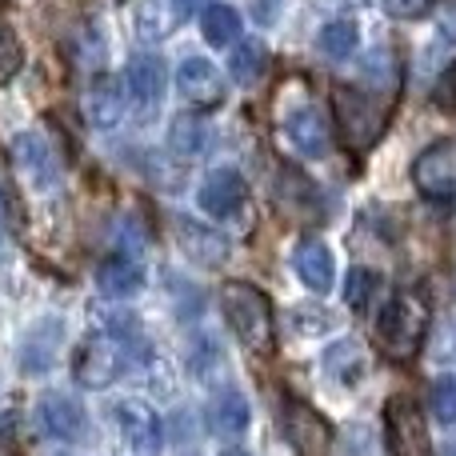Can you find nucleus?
<instances>
[{
	"label": "nucleus",
	"mask_w": 456,
	"mask_h": 456,
	"mask_svg": "<svg viewBox=\"0 0 456 456\" xmlns=\"http://www.w3.org/2000/svg\"><path fill=\"white\" fill-rule=\"evenodd\" d=\"M428 332V305L420 292H396L377 321V345L393 361H412Z\"/></svg>",
	"instance_id": "nucleus-2"
},
{
	"label": "nucleus",
	"mask_w": 456,
	"mask_h": 456,
	"mask_svg": "<svg viewBox=\"0 0 456 456\" xmlns=\"http://www.w3.org/2000/svg\"><path fill=\"white\" fill-rule=\"evenodd\" d=\"M176 88L197 109H213V104L224 101V80L216 72V64H208L205 56H192V61H184L176 69Z\"/></svg>",
	"instance_id": "nucleus-14"
},
{
	"label": "nucleus",
	"mask_w": 456,
	"mask_h": 456,
	"mask_svg": "<svg viewBox=\"0 0 456 456\" xmlns=\"http://www.w3.org/2000/svg\"><path fill=\"white\" fill-rule=\"evenodd\" d=\"M125 96L133 104V117L141 125H152L160 117V101H165V69L157 56L136 53L125 69Z\"/></svg>",
	"instance_id": "nucleus-5"
},
{
	"label": "nucleus",
	"mask_w": 456,
	"mask_h": 456,
	"mask_svg": "<svg viewBox=\"0 0 456 456\" xmlns=\"http://www.w3.org/2000/svg\"><path fill=\"white\" fill-rule=\"evenodd\" d=\"M85 425H88L85 409L77 401H69V396L53 393L37 401V428L48 441H77V436H85Z\"/></svg>",
	"instance_id": "nucleus-13"
},
{
	"label": "nucleus",
	"mask_w": 456,
	"mask_h": 456,
	"mask_svg": "<svg viewBox=\"0 0 456 456\" xmlns=\"http://www.w3.org/2000/svg\"><path fill=\"white\" fill-rule=\"evenodd\" d=\"M221 305H224V321L236 332L248 353H268L273 348V305L268 297L248 281H228L221 289Z\"/></svg>",
	"instance_id": "nucleus-1"
},
{
	"label": "nucleus",
	"mask_w": 456,
	"mask_h": 456,
	"mask_svg": "<svg viewBox=\"0 0 456 456\" xmlns=\"http://www.w3.org/2000/svg\"><path fill=\"white\" fill-rule=\"evenodd\" d=\"M265 64H268V53L260 40H240V45L228 53V72H232V80H240V85H256Z\"/></svg>",
	"instance_id": "nucleus-24"
},
{
	"label": "nucleus",
	"mask_w": 456,
	"mask_h": 456,
	"mask_svg": "<svg viewBox=\"0 0 456 456\" xmlns=\"http://www.w3.org/2000/svg\"><path fill=\"white\" fill-rule=\"evenodd\" d=\"M256 16L265 24H273L276 20V0H256Z\"/></svg>",
	"instance_id": "nucleus-34"
},
{
	"label": "nucleus",
	"mask_w": 456,
	"mask_h": 456,
	"mask_svg": "<svg viewBox=\"0 0 456 456\" xmlns=\"http://www.w3.org/2000/svg\"><path fill=\"white\" fill-rule=\"evenodd\" d=\"M8 224V197H4V189H0V228Z\"/></svg>",
	"instance_id": "nucleus-35"
},
{
	"label": "nucleus",
	"mask_w": 456,
	"mask_h": 456,
	"mask_svg": "<svg viewBox=\"0 0 456 456\" xmlns=\"http://www.w3.org/2000/svg\"><path fill=\"white\" fill-rule=\"evenodd\" d=\"M412 184L420 189V197L436 205H449L456 197V149L449 141H436L412 160Z\"/></svg>",
	"instance_id": "nucleus-6"
},
{
	"label": "nucleus",
	"mask_w": 456,
	"mask_h": 456,
	"mask_svg": "<svg viewBox=\"0 0 456 456\" xmlns=\"http://www.w3.org/2000/svg\"><path fill=\"white\" fill-rule=\"evenodd\" d=\"M128 369V353L117 337H88L72 356V377L85 388H109Z\"/></svg>",
	"instance_id": "nucleus-4"
},
{
	"label": "nucleus",
	"mask_w": 456,
	"mask_h": 456,
	"mask_svg": "<svg viewBox=\"0 0 456 456\" xmlns=\"http://www.w3.org/2000/svg\"><path fill=\"white\" fill-rule=\"evenodd\" d=\"M441 37L449 40V45H456V4H449V12L441 16Z\"/></svg>",
	"instance_id": "nucleus-33"
},
{
	"label": "nucleus",
	"mask_w": 456,
	"mask_h": 456,
	"mask_svg": "<svg viewBox=\"0 0 456 456\" xmlns=\"http://www.w3.org/2000/svg\"><path fill=\"white\" fill-rule=\"evenodd\" d=\"M324 364H329V377L332 380L356 385V380L369 372V353H364L356 340H337V345L329 348V356H324Z\"/></svg>",
	"instance_id": "nucleus-22"
},
{
	"label": "nucleus",
	"mask_w": 456,
	"mask_h": 456,
	"mask_svg": "<svg viewBox=\"0 0 456 456\" xmlns=\"http://www.w3.org/2000/svg\"><path fill=\"white\" fill-rule=\"evenodd\" d=\"M433 101L441 104L444 112H456V64L449 72H444L441 80H436V88H433Z\"/></svg>",
	"instance_id": "nucleus-32"
},
{
	"label": "nucleus",
	"mask_w": 456,
	"mask_h": 456,
	"mask_svg": "<svg viewBox=\"0 0 456 456\" xmlns=\"http://www.w3.org/2000/svg\"><path fill=\"white\" fill-rule=\"evenodd\" d=\"M441 456H456V441H449V444H444V449H441Z\"/></svg>",
	"instance_id": "nucleus-37"
},
{
	"label": "nucleus",
	"mask_w": 456,
	"mask_h": 456,
	"mask_svg": "<svg viewBox=\"0 0 456 456\" xmlns=\"http://www.w3.org/2000/svg\"><path fill=\"white\" fill-rule=\"evenodd\" d=\"M173 228H176V240H181V248L189 252L197 265H221V260L228 256V240H224L221 232H213V228L189 221V216H176Z\"/></svg>",
	"instance_id": "nucleus-17"
},
{
	"label": "nucleus",
	"mask_w": 456,
	"mask_h": 456,
	"mask_svg": "<svg viewBox=\"0 0 456 456\" xmlns=\"http://www.w3.org/2000/svg\"><path fill=\"white\" fill-rule=\"evenodd\" d=\"M20 64H24V48H20V40H16V32L0 28V85L12 80L16 72H20Z\"/></svg>",
	"instance_id": "nucleus-30"
},
{
	"label": "nucleus",
	"mask_w": 456,
	"mask_h": 456,
	"mask_svg": "<svg viewBox=\"0 0 456 456\" xmlns=\"http://www.w3.org/2000/svg\"><path fill=\"white\" fill-rule=\"evenodd\" d=\"M284 136H289L292 149L308 160L329 157V149H332V128H329V120H324V112H316L313 104H300L297 112H289Z\"/></svg>",
	"instance_id": "nucleus-11"
},
{
	"label": "nucleus",
	"mask_w": 456,
	"mask_h": 456,
	"mask_svg": "<svg viewBox=\"0 0 456 456\" xmlns=\"http://www.w3.org/2000/svg\"><path fill=\"white\" fill-rule=\"evenodd\" d=\"M377 289H380V276L372 273V268H353L348 273V281H345V300H348V308H369V300L377 297Z\"/></svg>",
	"instance_id": "nucleus-28"
},
{
	"label": "nucleus",
	"mask_w": 456,
	"mask_h": 456,
	"mask_svg": "<svg viewBox=\"0 0 456 456\" xmlns=\"http://www.w3.org/2000/svg\"><path fill=\"white\" fill-rule=\"evenodd\" d=\"M244 197H248V184H244V176L236 173V168H216V173H208L197 192L200 208H205L208 216H232L236 208L244 205Z\"/></svg>",
	"instance_id": "nucleus-16"
},
{
	"label": "nucleus",
	"mask_w": 456,
	"mask_h": 456,
	"mask_svg": "<svg viewBox=\"0 0 456 456\" xmlns=\"http://www.w3.org/2000/svg\"><path fill=\"white\" fill-rule=\"evenodd\" d=\"M200 37L213 48L236 45V40H240V12L228 4H208L205 12H200Z\"/></svg>",
	"instance_id": "nucleus-23"
},
{
	"label": "nucleus",
	"mask_w": 456,
	"mask_h": 456,
	"mask_svg": "<svg viewBox=\"0 0 456 456\" xmlns=\"http://www.w3.org/2000/svg\"><path fill=\"white\" fill-rule=\"evenodd\" d=\"M96 284H101L104 297H136L144 289V268L141 260L125 256V252H112L101 265V273H96Z\"/></svg>",
	"instance_id": "nucleus-20"
},
{
	"label": "nucleus",
	"mask_w": 456,
	"mask_h": 456,
	"mask_svg": "<svg viewBox=\"0 0 456 456\" xmlns=\"http://www.w3.org/2000/svg\"><path fill=\"white\" fill-rule=\"evenodd\" d=\"M428 404H433V417L441 425H456V377H441L433 380V393H428Z\"/></svg>",
	"instance_id": "nucleus-29"
},
{
	"label": "nucleus",
	"mask_w": 456,
	"mask_h": 456,
	"mask_svg": "<svg viewBox=\"0 0 456 456\" xmlns=\"http://www.w3.org/2000/svg\"><path fill=\"white\" fill-rule=\"evenodd\" d=\"M292 268L305 281V289H313V292L332 289V256L321 240H300L297 252H292Z\"/></svg>",
	"instance_id": "nucleus-21"
},
{
	"label": "nucleus",
	"mask_w": 456,
	"mask_h": 456,
	"mask_svg": "<svg viewBox=\"0 0 456 456\" xmlns=\"http://www.w3.org/2000/svg\"><path fill=\"white\" fill-rule=\"evenodd\" d=\"M12 165H16V173L28 184H37V189H53V184L61 181V157H56L53 144L37 133H20L12 141Z\"/></svg>",
	"instance_id": "nucleus-9"
},
{
	"label": "nucleus",
	"mask_w": 456,
	"mask_h": 456,
	"mask_svg": "<svg viewBox=\"0 0 456 456\" xmlns=\"http://www.w3.org/2000/svg\"><path fill=\"white\" fill-rule=\"evenodd\" d=\"M168 141H173V152H184V157H197V152L208 149V128L200 117H181L173 125V133H168Z\"/></svg>",
	"instance_id": "nucleus-27"
},
{
	"label": "nucleus",
	"mask_w": 456,
	"mask_h": 456,
	"mask_svg": "<svg viewBox=\"0 0 456 456\" xmlns=\"http://www.w3.org/2000/svg\"><path fill=\"white\" fill-rule=\"evenodd\" d=\"M117 428L125 433V441L141 456H157L160 444H165L157 409H149L144 401H120L117 404Z\"/></svg>",
	"instance_id": "nucleus-12"
},
{
	"label": "nucleus",
	"mask_w": 456,
	"mask_h": 456,
	"mask_svg": "<svg viewBox=\"0 0 456 456\" xmlns=\"http://www.w3.org/2000/svg\"><path fill=\"white\" fill-rule=\"evenodd\" d=\"M56 348H61V324H48L40 321L37 329L28 332V337L20 340V369L28 372V377H40V372H48V364L56 361Z\"/></svg>",
	"instance_id": "nucleus-19"
},
{
	"label": "nucleus",
	"mask_w": 456,
	"mask_h": 456,
	"mask_svg": "<svg viewBox=\"0 0 456 456\" xmlns=\"http://www.w3.org/2000/svg\"><path fill=\"white\" fill-rule=\"evenodd\" d=\"M452 4H456V0H452Z\"/></svg>",
	"instance_id": "nucleus-40"
},
{
	"label": "nucleus",
	"mask_w": 456,
	"mask_h": 456,
	"mask_svg": "<svg viewBox=\"0 0 456 456\" xmlns=\"http://www.w3.org/2000/svg\"><path fill=\"white\" fill-rule=\"evenodd\" d=\"M284 436L300 456H329L332 449V425L305 401L284 404Z\"/></svg>",
	"instance_id": "nucleus-7"
},
{
	"label": "nucleus",
	"mask_w": 456,
	"mask_h": 456,
	"mask_svg": "<svg viewBox=\"0 0 456 456\" xmlns=\"http://www.w3.org/2000/svg\"><path fill=\"white\" fill-rule=\"evenodd\" d=\"M224 456H248V452H224Z\"/></svg>",
	"instance_id": "nucleus-38"
},
{
	"label": "nucleus",
	"mask_w": 456,
	"mask_h": 456,
	"mask_svg": "<svg viewBox=\"0 0 456 456\" xmlns=\"http://www.w3.org/2000/svg\"><path fill=\"white\" fill-rule=\"evenodd\" d=\"M0 4H4V0H0Z\"/></svg>",
	"instance_id": "nucleus-39"
},
{
	"label": "nucleus",
	"mask_w": 456,
	"mask_h": 456,
	"mask_svg": "<svg viewBox=\"0 0 456 456\" xmlns=\"http://www.w3.org/2000/svg\"><path fill=\"white\" fill-rule=\"evenodd\" d=\"M125 85L112 77H96L88 85V120L96 128H117L125 120Z\"/></svg>",
	"instance_id": "nucleus-18"
},
{
	"label": "nucleus",
	"mask_w": 456,
	"mask_h": 456,
	"mask_svg": "<svg viewBox=\"0 0 456 456\" xmlns=\"http://www.w3.org/2000/svg\"><path fill=\"white\" fill-rule=\"evenodd\" d=\"M356 40H361V32H356L353 20H329L321 28V37H316V45H321V53L329 56V61H348Z\"/></svg>",
	"instance_id": "nucleus-26"
},
{
	"label": "nucleus",
	"mask_w": 456,
	"mask_h": 456,
	"mask_svg": "<svg viewBox=\"0 0 456 456\" xmlns=\"http://www.w3.org/2000/svg\"><path fill=\"white\" fill-rule=\"evenodd\" d=\"M273 200L284 216H308L316 221L324 208V197L305 173H297L292 165H281L276 168V181H273Z\"/></svg>",
	"instance_id": "nucleus-10"
},
{
	"label": "nucleus",
	"mask_w": 456,
	"mask_h": 456,
	"mask_svg": "<svg viewBox=\"0 0 456 456\" xmlns=\"http://www.w3.org/2000/svg\"><path fill=\"white\" fill-rule=\"evenodd\" d=\"M213 428L221 436H240L248 428V401L240 393H221L213 404Z\"/></svg>",
	"instance_id": "nucleus-25"
},
{
	"label": "nucleus",
	"mask_w": 456,
	"mask_h": 456,
	"mask_svg": "<svg viewBox=\"0 0 456 456\" xmlns=\"http://www.w3.org/2000/svg\"><path fill=\"white\" fill-rule=\"evenodd\" d=\"M205 0H144L141 12H136V32L144 40H165L189 20Z\"/></svg>",
	"instance_id": "nucleus-15"
},
{
	"label": "nucleus",
	"mask_w": 456,
	"mask_h": 456,
	"mask_svg": "<svg viewBox=\"0 0 456 456\" xmlns=\"http://www.w3.org/2000/svg\"><path fill=\"white\" fill-rule=\"evenodd\" d=\"M321 4H364V0H321Z\"/></svg>",
	"instance_id": "nucleus-36"
},
{
	"label": "nucleus",
	"mask_w": 456,
	"mask_h": 456,
	"mask_svg": "<svg viewBox=\"0 0 456 456\" xmlns=\"http://www.w3.org/2000/svg\"><path fill=\"white\" fill-rule=\"evenodd\" d=\"M385 420H388V444H393L396 456H433L425 417H420V409L409 396H393L385 409Z\"/></svg>",
	"instance_id": "nucleus-8"
},
{
	"label": "nucleus",
	"mask_w": 456,
	"mask_h": 456,
	"mask_svg": "<svg viewBox=\"0 0 456 456\" xmlns=\"http://www.w3.org/2000/svg\"><path fill=\"white\" fill-rule=\"evenodd\" d=\"M332 112H337V128H340V136H345V144L356 152L372 149L388 120L385 104H377L369 93H356V88H348V85L332 88Z\"/></svg>",
	"instance_id": "nucleus-3"
},
{
	"label": "nucleus",
	"mask_w": 456,
	"mask_h": 456,
	"mask_svg": "<svg viewBox=\"0 0 456 456\" xmlns=\"http://www.w3.org/2000/svg\"><path fill=\"white\" fill-rule=\"evenodd\" d=\"M433 0H385V12L396 16V20H417V16L428 12Z\"/></svg>",
	"instance_id": "nucleus-31"
}]
</instances>
